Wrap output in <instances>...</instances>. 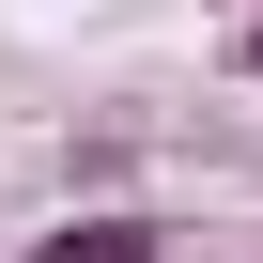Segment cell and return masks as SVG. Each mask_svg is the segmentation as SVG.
Listing matches in <instances>:
<instances>
[{"instance_id":"6da1fadb","label":"cell","mask_w":263,"mask_h":263,"mask_svg":"<svg viewBox=\"0 0 263 263\" xmlns=\"http://www.w3.org/2000/svg\"><path fill=\"white\" fill-rule=\"evenodd\" d=\"M31 263H171V232H155V217H124V201H93V217L31 232Z\"/></svg>"},{"instance_id":"7a4b0ae2","label":"cell","mask_w":263,"mask_h":263,"mask_svg":"<svg viewBox=\"0 0 263 263\" xmlns=\"http://www.w3.org/2000/svg\"><path fill=\"white\" fill-rule=\"evenodd\" d=\"M232 62H248V78H263V0H248V31H232Z\"/></svg>"}]
</instances>
